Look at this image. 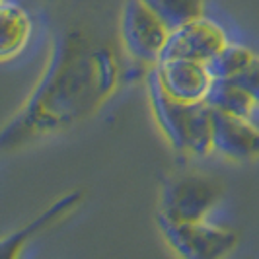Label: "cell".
Returning a JSON list of instances; mask_svg holds the SVG:
<instances>
[{
  "label": "cell",
  "mask_w": 259,
  "mask_h": 259,
  "mask_svg": "<svg viewBox=\"0 0 259 259\" xmlns=\"http://www.w3.org/2000/svg\"><path fill=\"white\" fill-rule=\"evenodd\" d=\"M226 43L228 37L219 24L207 18H199L171 31L162 59H189L208 63Z\"/></svg>",
  "instance_id": "52a82bcc"
},
{
  "label": "cell",
  "mask_w": 259,
  "mask_h": 259,
  "mask_svg": "<svg viewBox=\"0 0 259 259\" xmlns=\"http://www.w3.org/2000/svg\"><path fill=\"white\" fill-rule=\"evenodd\" d=\"M158 224L168 246L187 259L224 257L238 246V234L234 230L207 221L174 222L158 219Z\"/></svg>",
  "instance_id": "5b68a950"
},
{
  "label": "cell",
  "mask_w": 259,
  "mask_h": 259,
  "mask_svg": "<svg viewBox=\"0 0 259 259\" xmlns=\"http://www.w3.org/2000/svg\"><path fill=\"white\" fill-rule=\"evenodd\" d=\"M148 102L156 125L169 146L182 154L203 158L212 152V109L207 102L185 104L160 88L152 68L148 70Z\"/></svg>",
  "instance_id": "7a4b0ae2"
},
{
  "label": "cell",
  "mask_w": 259,
  "mask_h": 259,
  "mask_svg": "<svg viewBox=\"0 0 259 259\" xmlns=\"http://www.w3.org/2000/svg\"><path fill=\"white\" fill-rule=\"evenodd\" d=\"M205 102L214 113L246 117V119L251 117L257 105L238 80H214Z\"/></svg>",
  "instance_id": "8fae6325"
},
{
  "label": "cell",
  "mask_w": 259,
  "mask_h": 259,
  "mask_svg": "<svg viewBox=\"0 0 259 259\" xmlns=\"http://www.w3.org/2000/svg\"><path fill=\"white\" fill-rule=\"evenodd\" d=\"M169 35L171 29L144 0H127L121 16V39L133 59L156 66L164 57Z\"/></svg>",
  "instance_id": "277c9868"
},
{
  "label": "cell",
  "mask_w": 259,
  "mask_h": 259,
  "mask_svg": "<svg viewBox=\"0 0 259 259\" xmlns=\"http://www.w3.org/2000/svg\"><path fill=\"white\" fill-rule=\"evenodd\" d=\"M156 74L160 88L169 98L195 104L205 102L207 94L214 82L207 63L189 61V59H162L156 66H150Z\"/></svg>",
  "instance_id": "8992f818"
},
{
  "label": "cell",
  "mask_w": 259,
  "mask_h": 259,
  "mask_svg": "<svg viewBox=\"0 0 259 259\" xmlns=\"http://www.w3.org/2000/svg\"><path fill=\"white\" fill-rule=\"evenodd\" d=\"M31 18L29 14L18 6L16 2L10 4L8 0H2V12H0V55L2 61H8L18 57L26 49L31 37Z\"/></svg>",
  "instance_id": "30bf717a"
},
{
  "label": "cell",
  "mask_w": 259,
  "mask_h": 259,
  "mask_svg": "<svg viewBox=\"0 0 259 259\" xmlns=\"http://www.w3.org/2000/svg\"><path fill=\"white\" fill-rule=\"evenodd\" d=\"M212 152L232 162H249L259 156V129L246 117L212 111Z\"/></svg>",
  "instance_id": "ba28073f"
},
{
  "label": "cell",
  "mask_w": 259,
  "mask_h": 259,
  "mask_svg": "<svg viewBox=\"0 0 259 259\" xmlns=\"http://www.w3.org/2000/svg\"><path fill=\"white\" fill-rule=\"evenodd\" d=\"M82 201H84V191L82 189H74L70 193L63 195L47 210H43L33 222H29L24 228H20L18 232H14L8 238H4V242H2V253L6 257H16L26 244H29L33 238H37L39 234L49 230L57 222H61L65 217H68Z\"/></svg>",
  "instance_id": "9c48e42d"
},
{
  "label": "cell",
  "mask_w": 259,
  "mask_h": 259,
  "mask_svg": "<svg viewBox=\"0 0 259 259\" xmlns=\"http://www.w3.org/2000/svg\"><path fill=\"white\" fill-rule=\"evenodd\" d=\"M257 55L246 45L228 41L221 51L207 63L208 70L214 80H236Z\"/></svg>",
  "instance_id": "7c38bea8"
},
{
  "label": "cell",
  "mask_w": 259,
  "mask_h": 259,
  "mask_svg": "<svg viewBox=\"0 0 259 259\" xmlns=\"http://www.w3.org/2000/svg\"><path fill=\"white\" fill-rule=\"evenodd\" d=\"M121 86V61L111 43L84 27H68L53 41L49 65L16 115L4 125L0 148L16 152L84 123Z\"/></svg>",
  "instance_id": "6da1fadb"
},
{
  "label": "cell",
  "mask_w": 259,
  "mask_h": 259,
  "mask_svg": "<svg viewBox=\"0 0 259 259\" xmlns=\"http://www.w3.org/2000/svg\"><path fill=\"white\" fill-rule=\"evenodd\" d=\"M236 80L246 88L247 94L253 98V102L259 105V55Z\"/></svg>",
  "instance_id": "5bb4252c"
},
{
  "label": "cell",
  "mask_w": 259,
  "mask_h": 259,
  "mask_svg": "<svg viewBox=\"0 0 259 259\" xmlns=\"http://www.w3.org/2000/svg\"><path fill=\"white\" fill-rule=\"evenodd\" d=\"M222 197V180L199 171H183L164 183L158 219L174 222L207 221Z\"/></svg>",
  "instance_id": "3957f363"
},
{
  "label": "cell",
  "mask_w": 259,
  "mask_h": 259,
  "mask_svg": "<svg viewBox=\"0 0 259 259\" xmlns=\"http://www.w3.org/2000/svg\"><path fill=\"white\" fill-rule=\"evenodd\" d=\"M154 10L164 24L174 31L187 26L199 18H205L207 0H144Z\"/></svg>",
  "instance_id": "4fadbf2b"
}]
</instances>
